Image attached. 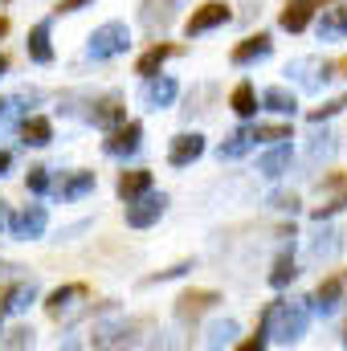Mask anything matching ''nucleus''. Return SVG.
Returning a JSON list of instances; mask_svg holds the SVG:
<instances>
[{
  "label": "nucleus",
  "mask_w": 347,
  "mask_h": 351,
  "mask_svg": "<svg viewBox=\"0 0 347 351\" xmlns=\"http://www.w3.org/2000/svg\"><path fill=\"white\" fill-rule=\"evenodd\" d=\"M143 147V123L139 119H123L110 127V135L102 139V152L106 156H135Z\"/></svg>",
  "instance_id": "4"
},
{
  "label": "nucleus",
  "mask_w": 347,
  "mask_h": 351,
  "mask_svg": "<svg viewBox=\"0 0 347 351\" xmlns=\"http://www.w3.org/2000/svg\"><path fill=\"white\" fill-rule=\"evenodd\" d=\"M8 225V200H0V229Z\"/></svg>",
  "instance_id": "42"
},
{
  "label": "nucleus",
  "mask_w": 347,
  "mask_h": 351,
  "mask_svg": "<svg viewBox=\"0 0 347 351\" xmlns=\"http://www.w3.org/2000/svg\"><path fill=\"white\" fill-rule=\"evenodd\" d=\"M319 37H323V41L347 37V4L344 0H331V4L323 8V16H319Z\"/></svg>",
  "instance_id": "18"
},
{
  "label": "nucleus",
  "mask_w": 347,
  "mask_h": 351,
  "mask_svg": "<svg viewBox=\"0 0 347 351\" xmlns=\"http://www.w3.org/2000/svg\"><path fill=\"white\" fill-rule=\"evenodd\" d=\"M164 208H168V196L147 188L143 196L127 200V225H131V229H152V225L164 217Z\"/></svg>",
  "instance_id": "5"
},
{
  "label": "nucleus",
  "mask_w": 347,
  "mask_h": 351,
  "mask_svg": "<svg viewBox=\"0 0 347 351\" xmlns=\"http://www.w3.org/2000/svg\"><path fill=\"white\" fill-rule=\"evenodd\" d=\"M335 147H339V143H335V135H331V131H323V135H315V139H311V147H307V160H311V164H319V160H331V156H335Z\"/></svg>",
  "instance_id": "31"
},
{
  "label": "nucleus",
  "mask_w": 347,
  "mask_h": 351,
  "mask_svg": "<svg viewBox=\"0 0 347 351\" xmlns=\"http://www.w3.org/2000/svg\"><path fill=\"white\" fill-rule=\"evenodd\" d=\"M261 106L274 110V114H294L298 98H294V90H286V86H270V90H261Z\"/></svg>",
  "instance_id": "27"
},
{
  "label": "nucleus",
  "mask_w": 347,
  "mask_h": 351,
  "mask_svg": "<svg viewBox=\"0 0 347 351\" xmlns=\"http://www.w3.org/2000/svg\"><path fill=\"white\" fill-rule=\"evenodd\" d=\"M123 119H127V102H123L119 94H102V98L90 106V123H94V127H106V131H110V127L123 123Z\"/></svg>",
  "instance_id": "17"
},
{
  "label": "nucleus",
  "mask_w": 347,
  "mask_h": 351,
  "mask_svg": "<svg viewBox=\"0 0 347 351\" xmlns=\"http://www.w3.org/2000/svg\"><path fill=\"white\" fill-rule=\"evenodd\" d=\"M229 21H233L229 4L225 0H208V4H196L192 8V16L184 21V29H188V37H200V33H208L217 25H229Z\"/></svg>",
  "instance_id": "8"
},
{
  "label": "nucleus",
  "mask_w": 347,
  "mask_h": 351,
  "mask_svg": "<svg viewBox=\"0 0 347 351\" xmlns=\"http://www.w3.org/2000/svg\"><path fill=\"white\" fill-rule=\"evenodd\" d=\"M4 70H8V58H4V53H0V78H4Z\"/></svg>",
  "instance_id": "44"
},
{
  "label": "nucleus",
  "mask_w": 347,
  "mask_h": 351,
  "mask_svg": "<svg viewBox=\"0 0 347 351\" xmlns=\"http://www.w3.org/2000/svg\"><path fill=\"white\" fill-rule=\"evenodd\" d=\"M229 106H233L241 119H254V114H258V90L250 86V82H237L233 94H229Z\"/></svg>",
  "instance_id": "28"
},
{
  "label": "nucleus",
  "mask_w": 347,
  "mask_h": 351,
  "mask_svg": "<svg viewBox=\"0 0 347 351\" xmlns=\"http://www.w3.org/2000/svg\"><path fill=\"white\" fill-rule=\"evenodd\" d=\"M286 74H298L302 90H319L331 78V62H319V58H298L294 66H286Z\"/></svg>",
  "instance_id": "16"
},
{
  "label": "nucleus",
  "mask_w": 347,
  "mask_h": 351,
  "mask_svg": "<svg viewBox=\"0 0 347 351\" xmlns=\"http://www.w3.org/2000/svg\"><path fill=\"white\" fill-rule=\"evenodd\" d=\"M217 302H221V294H217V290H184V294L176 298V319L196 323V319H200V315H208Z\"/></svg>",
  "instance_id": "12"
},
{
  "label": "nucleus",
  "mask_w": 347,
  "mask_h": 351,
  "mask_svg": "<svg viewBox=\"0 0 347 351\" xmlns=\"http://www.w3.org/2000/svg\"><path fill=\"white\" fill-rule=\"evenodd\" d=\"M270 204H274L278 213H294V208H298V196H294V192H274Z\"/></svg>",
  "instance_id": "38"
},
{
  "label": "nucleus",
  "mask_w": 347,
  "mask_h": 351,
  "mask_svg": "<svg viewBox=\"0 0 347 351\" xmlns=\"http://www.w3.org/2000/svg\"><path fill=\"white\" fill-rule=\"evenodd\" d=\"M254 139L258 143H282V139H294V131H290V123H258Z\"/></svg>",
  "instance_id": "30"
},
{
  "label": "nucleus",
  "mask_w": 347,
  "mask_h": 351,
  "mask_svg": "<svg viewBox=\"0 0 347 351\" xmlns=\"http://www.w3.org/2000/svg\"><path fill=\"white\" fill-rule=\"evenodd\" d=\"M45 225H49V213H45V204H29V208H21V213H8V233L12 237H21V241H33V237H41L45 233Z\"/></svg>",
  "instance_id": "9"
},
{
  "label": "nucleus",
  "mask_w": 347,
  "mask_h": 351,
  "mask_svg": "<svg viewBox=\"0 0 347 351\" xmlns=\"http://www.w3.org/2000/svg\"><path fill=\"white\" fill-rule=\"evenodd\" d=\"M200 156H204V135H196V131H184V135H176L168 143V164L172 168H188Z\"/></svg>",
  "instance_id": "14"
},
{
  "label": "nucleus",
  "mask_w": 347,
  "mask_h": 351,
  "mask_svg": "<svg viewBox=\"0 0 347 351\" xmlns=\"http://www.w3.org/2000/svg\"><path fill=\"white\" fill-rule=\"evenodd\" d=\"M339 254V233L335 229H323L315 241H311V258H335Z\"/></svg>",
  "instance_id": "32"
},
{
  "label": "nucleus",
  "mask_w": 347,
  "mask_h": 351,
  "mask_svg": "<svg viewBox=\"0 0 347 351\" xmlns=\"http://www.w3.org/2000/svg\"><path fill=\"white\" fill-rule=\"evenodd\" d=\"M311 327L307 302H270V339L274 343H298Z\"/></svg>",
  "instance_id": "1"
},
{
  "label": "nucleus",
  "mask_w": 347,
  "mask_h": 351,
  "mask_svg": "<svg viewBox=\"0 0 347 351\" xmlns=\"http://www.w3.org/2000/svg\"><path fill=\"white\" fill-rule=\"evenodd\" d=\"M331 0H286V8H282V16H278V25L286 29V33H302L311 21H315V12L319 8H327Z\"/></svg>",
  "instance_id": "13"
},
{
  "label": "nucleus",
  "mask_w": 347,
  "mask_h": 351,
  "mask_svg": "<svg viewBox=\"0 0 347 351\" xmlns=\"http://www.w3.org/2000/svg\"><path fill=\"white\" fill-rule=\"evenodd\" d=\"M270 49H274V41H270V33H254V37H246V41H237L233 45V66H250V62H258V58H270Z\"/></svg>",
  "instance_id": "19"
},
{
  "label": "nucleus",
  "mask_w": 347,
  "mask_h": 351,
  "mask_svg": "<svg viewBox=\"0 0 347 351\" xmlns=\"http://www.w3.org/2000/svg\"><path fill=\"white\" fill-rule=\"evenodd\" d=\"M29 302H37V282L33 278H16L0 286V315H21L29 311Z\"/></svg>",
  "instance_id": "10"
},
{
  "label": "nucleus",
  "mask_w": 347,
  "mask_h": 351,
  "mask_svg": "<svg viewBox=\"0 0 347 351\" xmlns=\"http://www.w3.org/2000/svg\"><path fill=\"white\" fill-rule=\"evenodd\" d=\"M331 78H347V53L339 62H331Z\"/></svg>",
  "instance_id": "40"
},
{
  "label": "nucleus",
  "mask_w": 347,
  "mask_h": 351,
  "mask_svg": "<svg viewBox=\"0 0 347 351\" xmlns=\"http://www.w3.org/2000/svg\"><path fill=\"white\" fill-rule=\"evenodd\" d=\"M25 49H29V62H37V66H49V62H53V45H49V21H37V25L29 29V41H25Z\"/></svg>",
  "instance_id": "21"
},
{
  "label": "nucleus",
  "mask_w": 347,
  "mask_h": 351,
  "mask_svg": "<svg viewBox=\"0 0 347 351\" xmlns=\"http://www.w3.org/2000/svg\"><path fill=\"white\" fill-rule=\"evenodd\" d=\"M180 8H184V0H143V4H139V25L152 29V33H164L176 21Z\"/></svg>",
  "instance_id": "11"
},
{
  "label": "nucleus",
  "mask_w": 347,
  "mask_h": 351,
  "mask_svg": "<svg viewBox=\"0 0 347 351\" xmlns=\"http://www.w3.org/2000/svg\"><path fill=\"white\" fill-rule=\"evenodd\" d=\"M53 139V123L45 119V114H29L25 123H21V143L25 147H45Z\"/></svg>",
  "instance_id": "22"
},
{
  "label": "nucleus",
  "mask_w": 347,
  "mask_h": 351,
  "mask_svg": "<svg viewBox=\"0 0 347 351\" xmlns=\"http://www.w3.org/2000/svg\"><path fill=\"white\" fill-rule=\"evenodd\" d=\"M8 168H12V156H8V152H0V176L8 172Z\"/></svg>",
  "instance_id": "41"
},
{
  "label": "nucleus",
  "mask_w": 347,
  "mask_h": 351,
  "mask_svg": "<svg viewBox=\"0 0 347 351\" xmlns=\"http://www.w3.org/2000/svg\"><path fill=\"white\" fill-rule=\"evenodd\" d=\"M94 180H98L94 172L78 168V172H70L62 184H58V192H62V200H82L86 192H94Z\"/></svg>",
  "instance_id": "25"
},
{
  "label": "nucleus",
  "mask_w": 347,
  "mask_h": 351,
  "mask_svg": "<svg viewBox=\"0 0 347 351\" xmlns=\"http://www.w3.org/2000/svg\"><path fill=\"white\" fill-rule=\"evenodd\" d=\"M180 86H176V78L168 74H152V78H143V106H152V110H160V106H172Z\"/></svg>",
  "instance_id": "15"
},
{
  "label": "nucleus",
  "mask_w": 347,
  "mask_h": 351,
  "mask_svg": "<svg viewBox=\"0 0 347 351\" xmlns=\"http://www.w3.org/2000/svg\"><path fill=\"white\" fill-rule=\"evenodd\" d=\"M0 110H4V102H0Z\"/></svg>",
  "instance_id": "46"
},
{
  "label": "nucleus",
  "mask_w": 347,
  "mask_h": 351,
  "mask_svg": "<svg viewBox=\"0 0 347 351\" xmlns=\"http://www.w3.org/2000/svg\"><path fill=\"white\" fill-rule=\"evenodd\" d=\"M233 335H237V323H233V319L213 323V327H208V348H225V343H233Z\"/></svg>",
  "instance_id": "33"
},
{
  "label": "nucleus",
  "mask_w": 347,
  "mask_h": 351,
  "mask_svg": "<svg viewBox=\"0 0 347 351\" xmlns=\"http://www.w3.org/2000/svg\"><path fill=\"white\" fill-rule=\"evenodd\" d=\"M347 298V269H335V274H327L323 282H319V290L311 294V306L319 311V315H335L339 306H344Z\"/></svg>",
  "instance_id": "7"
},
{
  "label": "nucleus",
  "mask_w": 347,
  "mask_h": 351,
  "mask_svg": "<svg viewBox=\"0 0 347 351\" xmlns=\"http://www.w3.org/2000/svg\"><path fill=\"white\" fill-rule=\"evenodd\" d=\"M127 49H131V29H127L123 21L98 25V29L90 33V45H86V53L94 62H110V58H119V53H127Z\"/></svg>",
  "instance_id": "2"
},
{
  "label": "nucleus",
  "mask_w": 347,
  "mask_h": 351,
  "mask_svg": "<svg viewBox=\"0 0 347 351\" xmlns=\"http://www.w3.org/2000/svg\"><path fill=\"white\" fill-rule=\"evenodd\" d=\"M25 188L29 192H49V168H29V176H25Z\"/></svg>",
  "instance_id": "36"
},
{
  "label": "nucleus",
  "mask_w": 347,
  "mask_h": 351,
  "mask_svg": "<svg viewBox=\"0 0 347 351\" xmlns=\"http://www.w3.org/2000/svg\"><path fill=\"white\" fill-rule=\"evenodd\" d=\"M344 106H347V98H344V94H339V98H327L323 106H315V110H311L307 119H311V123H323V119H331V114H339Z\"/></svg>",
  "instance_id": "35"
},
{
  "label": "nucleus",
  "mask_w": 347,
  "mask_h": 351,
  "mask_svg": "<svg viewBox=\"0 0 347 351\" xmlns=\"http://www.w3.org/2000/svg\"><path fill=\"white\" fill-rule=\"evenodd\" d=\"M0 343H4V348H29V343H33V331H29V327H12Z\"/></svg>",
  "instance_id": "37"
},
{
  "label": "nucleus",
  "mask_w": 347,
  "mask_h": 351,
  "mask_svg": "<svg viewBox=\"0 0 347 351\" xmlns=\"http://www.w3.org/2000/svg\"><path fill=\"white\" fill-rule=\"evenodd\" d=\"M90 0H62L58 4V12H78V8H86Z\"/></svg>",
  "instance_id": "39"
},
{
  "label": "nucleus",
  "mask_w": 347,
  "mask_h": 351,
  "mask_svg": "<svg viewBox=\"0 0 347 351\" xmlns=\"http://www.w3.org/2000/svg\"><path fill=\"white\" fill-rule=\"evenodd\" d=\"M344 348H347V327H344Z\"/></svg>",
  "instance_id": "45"
},
{
  "label": "nucleus",
  "mask_w": 347,
  "mask_h": 351,
  "mask_svg": "<svg viewBox=\"0 0 347 351\" xmlns=\"http://www.w3.org/2000/svg\"><path fill=\"white\" fill-rule=\"evenodd\" d=\"M294 278H298V265H294L290 254H282V258L274 262V269H270V286H274V290H282V286H290Z\"/></svg>",
  "instance_id": "29"
},
{
  "label": "nucleus",
  "mask_w": 347,
  "mask_h": 351,
  "mask_svg": "<svg viewBox=\"0 0 347 351\" xmlns=\"http://www.w3.org/2000/svg\"><path fill=\"white\" fill-rule=\"evenodd\" d=\"M254 143H258V139H254V127H237V131L221 143V152H217V156H221V160H241Z\"/></svg>",
  "instance_id": "26"
},
{
  "label": "nucleus",
  "mask_w": 347,
  "mask_h": 351,
  "mask_svg": "<svg viewBox=\"0 0 347 351\" xmlns=\"http://www.w3.org/2000/svg\"><path fill=\"white\" fill-rule=\"evenodd\" d=\"M192 269V262H176V265H168V269H160V274H147L143 278V286H160V282H172V278H184Z\"/></svg>",
  "instance_id": "34"
},
{
  "label": "nucleus",
  "mask_w": 347,
  "mask_h": 351,
  "mask_svg": "<svg viewBox=\"0 0 347 351\" xmlns=\"http://www.w3.org/2000/svg\"><path fill=\"white\" fill-rule=\"evenodd\" d=\"M176 53H180V45H172V41H156V45H152V49L135 62V74H139V78L160 74V70H164V62H168V58H176Z\"/></svg>",
  "instance_id": "20"
},
{
  "label": "nucleus",
  "mask_w": 347,
  "mask_h": 351,
  "mask_svg": "<svg viewBox=\"0 0 347 351\" xmlns=\"http://www.w3.org/2000/svg\"><path fill=\"white\" fill-rule=\"evenodd\" d=\"M347 208V172H327L319 180V204L311 208L315 221H327Z\"/></svg>",
  "instance_id": "3"
},
{
  "label": "nucleus",
  "mask_w": 347,
  "mask_h": 351,
  "mask_svg": "<svg viewBox=\"0 0 347 351\" xmlns=\"http://www.w3.org/2000/svg\"><path fill=\"white\" fill-rule=\"evenodd\" d=\"M290 160H294V152H290V143L282 139V143H274V147H270V152L258 160V172L270 176V180H278V176L290 168Z\"/></svg>",
  "instance_id": "23"
},
{
  "label": "nucleus",
  "mask_w": 347,
  "mask_h": 351,
  "mask_svg": "<svg viewBox=\"0 0 347 351\" xmlns=\"http://www.w3.org/2000/svg\"><path fill=\"white\" fill-rule=\"evenodd\" d=\"M4 33H8V16H0V41H4Z\"/></svg>",
  "instance_id": "43"
},
{
  "label": "nucleus",
  "mask_w": 347,
  "mask_h": 351,
  "mask_svg": "<svg viewBox=\"0 0 347 351\" xmlns=\"http://www.w3.org/2000/svg\"><path fill=\"white\" fill-rule=\"evenodd\" d=\"M86 298H90L86 282H66V286H58V290L45 298V315H49L53 323H62V319H70V315L78 311V302H86Z\"/></svg>",
  "instance_id": "6"
},
{
  "label": "nucleus",
  "mask_w": 347,
  "mask_h": 351,
  "mask_svg": "<svg viewBox=\"0 0 347 351\" xmlns=\"http://www.w3.org/2000/svg\"><path fill=\"white\" fill-rule=\"evenodd\" d=\"M152 188V172L147 168H131V172H119L115 180V192L123 196V200H135V196H143Z\"/></svg>",
  "instance_id": "24"
}]
</instances>
